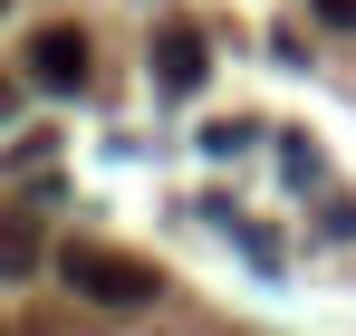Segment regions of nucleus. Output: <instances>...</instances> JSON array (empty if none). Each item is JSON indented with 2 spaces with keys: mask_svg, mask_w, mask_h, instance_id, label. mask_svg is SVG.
Returning a JSON list of instances; mask_svg holds the SVG:
<instances>
[{
  "mask_svg": "<svg viewBox=\"0 0 356 336\" xmlns=\"http://www.w3.org/2000/svg\"><path fill=\"white\" fill-rule=\"evenodd\" d=\"M58 279L77 288V298H97V308H154V298H164V269H154V260H135V250H97V240L67 250Z\"/></svg>",
  "mask_w": 356,
  "mask_h": 336,
  "instance_id": "1",
  "label": "nucleus"
},
{
  "mask_svg": "<svg viewBox=\"0 0 356 336\" xmlns=\"http://www.w3.org/2000/svg\"><path fill=\"white\" fill-rule=\"evenodd\" d=\"M202 77H212V39H202L193 19H164V29H154V87H164V96H193Z\"/></svg>",
  "mask_w": 356,
  "mask_h": 336,
  "instance_id": "2",
  "label": "nucleus"
},
{
  "mask_svg": "<svg viewBox=\"0 0 356 336\" xmlns=\"http://www.w3.org/2000/svg\"><path fill=\"white\" fill-rule=\"evenodd\" d=\"M29 67H39V87H58V96H77V87H87V77H97V49H87V29H39V39H29Z\"/></svg>",
  "mask_w": 356,
  "mask_h": 336,
  "instance_id": "3",
  "label": "nucleus"
},
{
  "mask_svg": "<svg viewBox=\"0 0 356 336\" xmlns=\"http://www.w3.org/2000/svg\"><path fill=\"white\" fill-rule=\"evenodd\" d=\"M0 279H10V288L39 279V221H19V212L0 221Z\"/></svg>",
  "mask_w": 356,
  "mask_h": 336,
  "instance_id": "4",
  "label": "nucleus"
},
{
  "mask_svg": "<svg viewBox=\"0 0 356 336\" xmlns=\"http://www.w3.org/2000/svg\"><path fill=\"white\" fill-rule=\"evenodd\" d=\"M280 164H289V183H318V144L308 135H280Z\"/></svg>",
  "mask_w": 356,
  "mask_h": 336,
  "instance_id": "5",
  "label": "nucleus"
},
{
  "mask_svg": "<svg viewBox=\"0 0 356 336\" xmlns=\"http://www.w3.org/2000/svg\"><path fill=\"white\" fill-rule=\"evenodd\" d=\"M318 230H327V240H356V192H327V221Z\"/></svg>",
  "mask_w": 356,
  "mask_h": 336,
  "instance_id": "6",
  "label": "nucleus"
},
{
  "mask_svg": "<svg viewBox=\"0 0 356 336\" xmlns=\"http://www.w3.org/2000/svg\"><path fill=\"white\" fill-rule=\"evenodd\" d=\"M308 10H318L327 29H347V39H356V0H308Z\"/></svg>",
  "mask_w": 356,
  "mask_h": 336,
  "instance_id": "7",
  "label": "nucleus"
},
{
  "mask_svg": "<svg viewBox=\"0 0 356 336\" xmlns=\"http://www.w3.org/2000/svg\"><path fill=\"white\" fill-rule=\"evenodd\" d=\"M10 115H19V77L0 67V125H10Z\"/></svg>",
  "mask_w": 356,
  "mask_h": 336,
  "instance_id": "8",
  "label": "nucleus"
},
{
  "mask_svg": "<svg viewBox=\"0 0 356 336\" xmlns=\"http://www.w3.org/2000/svg\"><path fill=\"white\" fill-rule=\"evenodd\" d=\"M0 10H10V0H0Z\"/></svg>",
  "mask_w": 356,
  "mask_h": 336,
  "instance_id": "9",
  "label": "nucleus"
}]
</instances>
